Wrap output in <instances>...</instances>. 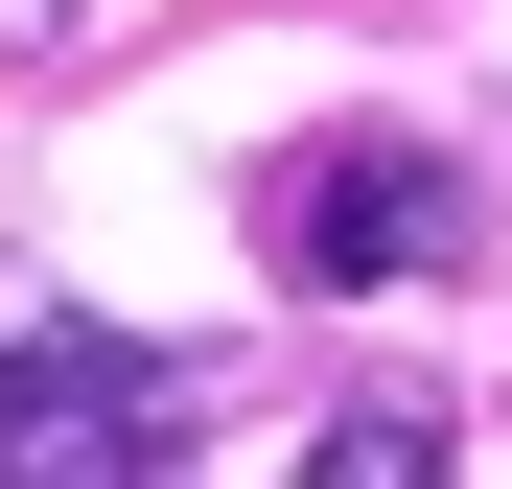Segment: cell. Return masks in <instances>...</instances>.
I'll use <instances>...</instances> for the list:
<instances>
[{"label": "cell", "instance_id": "277c9868", "mask_svg": "<svg viewBox=\"0 0 512 489\" xmlns=\"http://www.w3.org/2000/svg\"><path fill=\"white\" fill-rule=\"evenodd\" d=\"M47 24H94V0H0V47H47Z\"/></svg>", "mask_w": 512, "mask_h": 489}, {"label": "cell", "instance_id": "6da1fadb", "mask_svg": "<svg viewBox=\"0 0 512 489\" xmlns=\"http://www.w3.org/2000/svg\"><path fill=\"white\" fill-rule=\"evenodd\" d=\"M466 233H489V187H466L443 140H396V117L256 163V280H280V303H396V280H443Z\"/></svg>", "mask_w": 512, "mask_h": 489}, {"label": "cell", "instance_id": "7a4b0ae2", "mask_svg": "<svg viewBox=\"0 0 512 489\" xmlns=\"http://www.w3.org/2000/svg\"><path fill=\"white\" fill-rule=\"evenodd\" d=\"M187 443V373L117 350V326H0V466H163Z\"/></svg>", "mask_w": 512, "mask_h": 489}, {"label": "cell", "instance_id": "3957f363", "mask_svg": "<svg viewBox=\"0 0 512 489\" xmlns=\"http://www.w3.org/2000/svg\"><path fill=\"white\" fill-rule=\"evenodd\" d=\"M419 466H443V420H396V396H373V420H326V443H303V489H419Z\"/></svg>", "mask_w": 512, "mask_h": 489}]
</instances>
